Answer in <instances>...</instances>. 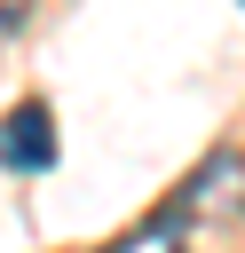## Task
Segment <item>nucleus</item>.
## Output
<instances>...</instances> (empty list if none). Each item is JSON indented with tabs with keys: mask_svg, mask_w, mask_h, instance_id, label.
Listing matches in <instances>:
<instances>
[{
	"mask_svg": "<svg viewBox=\"0 0 245 253\" xmlns=\"http://www.w3.org/2000/svg\"><path fill=\"white\" fill-rule=\"evenodd\" d=\"M0 166L8 174H47L55 166V119H47V103H16L0 119Z\"/></svg>",
	"mask_w": 245,
	"mask_h": 253,
	"instance_id": "obj_1",
	"label": "nucleus"
},
{
	"mask_svg": "<svg viewBox=\"0 0 245 253\" xmlns=\"http://www.w3.org/2000/svg\"><path fill=\"white\" fill-rule=\"evenodd\" d=\"M237 182H245V158H237V150H221L205 174H190V190H182L174 206H182V213H198V221H213V213H229V206L245 198Z\"/></svg>",
	"mask_w": 245,
	"mask_h": 253,
	"instance_id": "obj_2",
	"label": "nucleus"
},
{
	"mask_svg": "<svg viewBox=\"0 0 245 253\" xmlns=\"http://www.w3.org/2000/svg\"><path fill=\"white\" fill-rule=\"evenodd\" d=\"M182 229H190V213L182 206H166V213H150L142 229H126L119 245H103V253H182Z\"/></svg>",
	"mask_w": 245,
	"mask_h": 253,
	"instance_id": "obj_3",
	"label": "nucleus"
},
{
	"mask_svg": "<svg viewBox=\"0 0 245 253\" xmlns=\"http://www.w3.org/2000/svg\"><path fill=\"white\" fill-rule=\"evenodd\" d=\"M24 24V0H0V32H16Z\"/></svg>",
	"mask_w": 245,
	"mask_h": 253,
	"instance_id": "obj_4",
	"label": "nucleus"
}]
</instances>
